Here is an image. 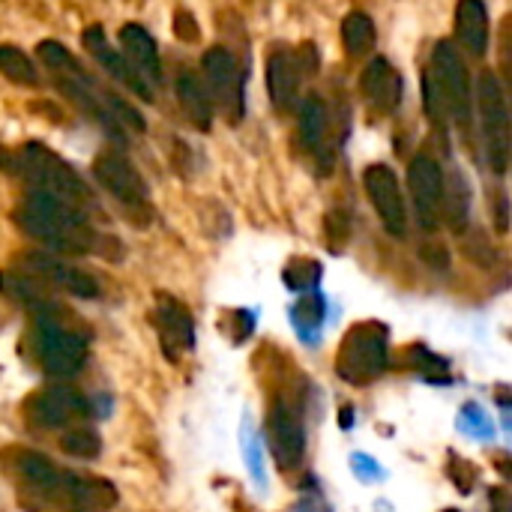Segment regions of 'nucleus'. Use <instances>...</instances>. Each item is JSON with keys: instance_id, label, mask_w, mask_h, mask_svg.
<instances>
[{"instance_id": "0eeeda50", "label": "nucleus", "mask_w": 512, "mask_h": 512, "mask_svg": "<svg viewBox=\"0 0 512 512\" xmlns=\"http://www.w3.org/2000/svg\"><path fill=\"white\" fill-rule=\"evenodd\" d=\"M204 81L210 102L225 114V120L240 123L246 114V72L228 48L216 45L204 54Z\"/></svg>"}, {"instance_id": "ddd939ff", "label": "nucleus", "mask_w": 512, "mask_h": 512, "mask_svg": "<svg viewBox=\"0 0 512 512\" xmlns=\"http://www.w3.org/2000/svg\"><path fill=\"white\" fill-rule=\"evenodd\" d=\"M84 411H87V402L66 384L45 387L27 402V417L39 429H69Z\"/></svg>"}, {"instance_id": "2eb2a0df", "label": "nucleus", "mask_w": 512, "mask_h": 512, "mask_svg": "<svg viewBox=\"0 0 512 512\" xmlns=\"http://www.w3.org/2000/svg\"><path fill=\"white\" fill-rule=\"evenodd\" d=\"M156 330H159V342L162 351L168 354L171 363L180 360L183 351H189L195 345V327H192V315L186 312L183 303L171 300V297H159V306L153 312Z\"/></svg>"}, {"instance_id": "9b49d317", "label": "nucleus", "mask_w": 512, "mask_h": 512, "mask_svg": "<svg viewBox=\"0 0 512 512\" xmlns=\"http://www.w3.org/2000/svg\"><path fill=\"white\" fill-rule=\"evenodd\" d=\"M267 444L279 471H294L303 462V453H306L303 420L294 414V408L285 399H279L267 417Z\"/></svg>"}, {"instance_id": "423d86ee", "label": "nucleus", "mask_w": 512, "mask_h": 512, "mask_svg": "<svg viewBox=\"0 0 512 512\" xmlns=\"http://www.w3.org/2000/svg\"><path fill=\"white\" fill-rule=\"evenodd\" d=\"M477 111H480L486 162L495 174H504L510 168V108H507L504 84L492 69L480 72L477 78Z\"/></svg>"}, {"instance_id": "f257e3e1", "label": "nucleus", "mask_w": 512, "mask_h": 512, "mask_svg": "<svg viewBox=\"0 0 512 512\" xmlns=\"http://www.w3.org/2000/svg\"><path fill=\"white\" fill-rule=\"evenodd\" d=\"M15 222L24 228V234L42 240L45 246L63 252V255H87V252H102V240L84 210L69 207L45 192L30 189L24 195V201L15 210Z\"/></svg>"}, {"instance_id": "393cba45", "label": "nucleus", "mask_w": 512, "mask_h": 512, "mask_svg": "<svg viewBox=\"0 0 512 512\" xmlns=\"http://www.w3.org/2000/svg\"><path fill=\"white\" fill-rule=\"evenodd\" d=\"M0 72L21 84V87H36L39 84V75L33 69V60L18 48V45H0Z\"/></svg>"}, {"instance_id": "bb28decb", "label": "nucleus", "mask_w": 512, "mask_h": 512, "mask_svg": "<svg viewBox=\"0 0 512 512\" xmlns=\"http://www.w3.org/2000/svg\"><path fill=\"white\" fill-rule=\"evenodd\" d=\"M444 207H447V216H450L453 228L462 231L465 222H468V183L462 180L459 171H453L450 183H444Z\"/></svg>"}, {"instance_id": "c756f323", "label": "nucleus", "mask_w": 512, "mask_h": 512, "mask_svg": "<svg viewBox=\"0 0 512 512\" xmlns=\"http://www.w3.org/2000/svg\"><path fill=\"white\" fill-rule=\"evenodd\" d=\"M444 512H456V510H444Z\"/></svg>"}, {"instance_id": "f8f14e48", "label": "nucleus", "mask_w": 512, "mask_h": 512, "mask_svg": "<svg viewBox=\"0 0 512 512\" xmlns=\"http://www.w3.org/2000/svg\"><path fill=\"white\" fill-rule=\"evenodd\" d=\"M21 261H24L27 273H33L36 279L48 282L51 288H60V291L75 294V297H84V300L99 297V282L87 270H81L75 264H66L57 255H48V252H24Z\"/></svg>"}, {"instance_id": "1a4fd4ad", "label": "nucleus", "mask_w": 512, "mask_h": 512, "mask_svg": "<svg viewBox=\"0 0 512 512\" xmlns=\"http://www.w3.org/2000/svg\"><path fill=\"white\" fill-rule=\"evenodd\" d=\"M363 186L366 195L375 207V213L381 216L387 234L393 237H405L408 234V207H405V195L399 186V177L393 174V168L387 165H369L363 174Z\"/></svg>"}, {"instance_id": "c85d7f7f", "label": "nucleus", "mask_w": 512, "mask_h": 512, "mask_svg": "<svg viewBox=\"0 0 512 512\" xmlns=\"http://www.w3.org/2000/svg\"><path fill=\"white\" fill-rule=\"evenodd\" d=\"M174 33L180 36V39H195V18L189 15V12H177L174 15Z\"/></svg>"}, {"instance_id": "b1692460", "label": "nucleus", "mask_w": 512, "mask_h": 512, "mask_svg": "<svg viewBox=\"0 0 512 512\" xmlns=\"http://www.w3.org/2000/svg\"><path fill=\"white\" fill-rule=\"evenodd\" d=\"M375 39H378V33H375V21H372L369 12L351 9L342 18V42H345V48H348L351 57H360V54L372 51Z\"/></svg>"}, {"instance_id": "6e6552de", "label": "nucleus", "mask_w": 512, "mask_h": 512, "mask_svg": "<svg viewBox=\"0 0 512 512\" xmlns=\"http://www.w3.org/2000/svg\"><path fill=\"white\" fill-rule=\"evenodd\" d=\"M93 174H96L99 186L117 204H123L132 213L150 216V192H147V183H144V177L138 174V168L126 156H120V153H102V156H96Z\"/></svg>"}, {"instance_id": "a878e982", "label": "nucleus", "mask_w": 512, "mask_h": 512, "mask_svg": "<svg viewBox=\"0 0 512 512\" xmlns=\"http://www.w3.org/2000/svg\"><path fill=\"white\" fill-rule=\"evenodd\" d=\"M60 450L72 459H96L99 450H102V441L93 429H84V426H75V429H66L63 438H60Z\"/></svg>"}, {"instance_id": "cd10ccee", "label": "nucleus", "mask_w": 512, "mask_h": 512, "mask_svg": "<svg viewBox=\"0 0 512 512\" xmlns=\"http://www.w3.org/2000/svg\"><path fill=\"white\" fill-rule=\"evenodd\" d=\"M36 51H39L42 63H45L48 69H54L57 75H69V72H75V69H78L75 57H72L60 42H54V39H42Z\"/></svg>"}, {"instance_id": "20e7f679", "label": "nucleus", "mask_w": 512, "mask_h": 512, "mask_svg": "<svg viewBox=\"0 0 512 512\" xmlns=\"http://www.w3.org/2000/svg\"><path fill=\"white\" fill-rule=\"evenodd\" d=\"M18 159H21V168L30 177L36 192H45V195H51L69 207H78V210L84 204H90V189L84 186V180L75 174V168L66 159L51 153L45 144H39V141L24 144Z\"/></svg>"}, {"instance_id": "a211bd4d", "label": "nucleus", "mask_w": 512, "mask_h": 512, "mask_svg": "<svg viewBox=\"0 0 512 512\" xmlns=\"http://www.w3.org/2000/svg\"><path fill=\"white\" fill-rule=\"evenodd\" d=\"M360 87H363L366 102H369L372 108H378L381 114L396 111L399 102H402V75H399V69H396L390 60H384V57H375V60L366 66Z\"/></svg>"}, {"instance_id": "4468645a", "label": "nucleus", "mask_w": 512, "mask_h": 512, "mask_svg": "<svg viewBox=\"0 0 512 512\" xmlns=\"http://www.w3.org/2000/svg\"><path fill=\"white\" fill-rule=\"evenodd\" d=\"M84 48L90 51V57L99 63V69L108 72V78H114L117 84H123L129 93L141 96L144 102H153V90L141 81V75L126 63V57L111 48V42L105 39V30L102 27H87L84 30Z\"/></svg>"}, {"instance_id": "7ed1b4c3", "label": "nucleus", "mask_w": 512, "mask_h": 512, "mask_svg": "<svg viewBox=\"0 0 512 512\" xmlns=\"http://www.w3.org/2000/svg\"><path fill=\"white\" fill-rule=\"evenodd\" d=\"M33 342L42 369L54 378H72L87 360V342L81 333L69 330L51 306L36 309L33 315Z\"/></svg>"}, {"instance_id": "9d476101", "label": "nucleus", "mask_w": 512, "mask_h": 512, "mask_svg": "<svg viewBox=\"0 0 512 512\" xmlns=\"http://www.w3.org/2000/svg\"><path fill=\"white\" fill-rule=\"evenodd\" d=\"M408 189L414 198L417 222L426 231H435L441 225V207H444V171L432 156H414L408 168Z\"/></svg>"}, {"instance_id": "4be33fe9", "label": "nucleus", "mask_w": 512, "mask_h": 512, "mask_svg": "<svg viewBox=\"0 0 512 512\" xmlns=\"http://www.w3.org/2000/svg\"><path fill=\"white\" fill-rule=\"evenodd\" d=\"M15 474L18 480H24L33 492H42V495H60V486H63V471L57 465H51L45 456L39 453H18L15 456Z\"/></svg>"}, {"instance_id": "412c9836", "label": "nucleus", "mask_w": 512, "mask_h": 512, "mask_svg": "<svg viewBox=\"0 0 512 512\" xmlns=\"http://www.w3.org/2000/svg\"><path fill=\"white\" fill-rule=\"evenodd\" d=\"M174 93H177V102H180L186 120H189L195 129L207 132V129L213 126V102H210L207 87L201 84V78H198L195 72L183 69V72L177 75V81H174Z\"/></svg>"}, {"instance_id": "39448f33", "label": "nucleus", "mask_w": 512, "mask_h": 512, "mask_svg": "<svg viewBox=\"0 0 512 512\" xmlns=\"http://www.w3.org/2000/svg\"><path fill=\"white\" fill-rule=\"evenodd\" d=\"M390 363L387 351V330L381 324H357L339 345L336 354V375L354 387H366L369 381L381 378Z\"/></svg>"}, {"instance_id": "dca6fc26", "label": "nucleus", "mask_w": 512, "mask_h": 512, "mask_svg": "<svg viewBox=\"0 0 512 512\" xmlns=\"http://www.w3.org/2000/svg\"><path fill=\"white\" fill-rule=\"evenodd\" d=\"M120 54L126 57V63L141 75V81L153 90L162 81V60H159V45L156 39L135 21L120 27Z\"/></svg>"}, {"instance_id": "f3484780", "label": "nucleus", "mask_w": 512, "mask_h": 512, "mask_svg": "<svg viewBox=\"0 0 512 512\" xmlns=\"http://www.w3.org/2000/svg\"><path fill=\"white\" fill-rule=\"evenodd\" d=\"M300 81H303L300 57H294L285 48L270 51V57H267V90H270V105L276 111L285 114L297 105Z\"/></svg>"}, {"instance_id": "6ab92c4d", "label": "nucleus", "mask_w": 512, "mask_h": 512, "mask_svg": "<svg viewBox=\"0 0 512 512\" xmlns=\"http://www.w3.org/2000/svg\"><path fill=\"white\" fill-rule=\"evenodd\" d=\"M60 495L81 510H111L117 504V489L108 480L87 477V474H66L63 471Z\"/></svg>"}, {"instance_id": "5701e85b", "label": "nucleus", "mask_w": 512, "mask_h": 512, "mask_svg": "<svg viewBox=\"0 0 512 512\" xmlns=\"http://www.w3.org/2000/svg\"><path fill=\"white\" fill-rule=\"evenodd\" d=\"M327 135H330V111L327 102L321 96H306L300 102V141L306 150L321 153L327 147Z\"/></svg>"}, {"instance_id": "f03ea898", "label": "nucleus", "mask_w": 512, "mask_h": 512, "mask_svg": "<svg viewBox=\"0 0 512 512\" xmlns=\"http://www.w3.org/2000/svg\"><path fill=\"white\" fill-rule=\"evenodd\" d=\"M426 84L435 90L444 114L453 117L462 132H468L471 129L474 96H471V81H468L465 60H462L459 48L450 39H441L432 48V63H429V72H426Z\"/></svg>"}, {"instance_id": "aec40b11", "label": "nucleus", "mask_w": 512, "mask_h": 512, "mask_svg": "<svg viewBox=\"0 0 512 512\" xmlns=\"http://www.w3.org/2000/svg\"><path fill=\"white\" fill-rule=\"evenodd\" d=\"M456 36L474 57L489 51V12L480 0H462L456 6Z\"/></svg>"}]
</instances>
